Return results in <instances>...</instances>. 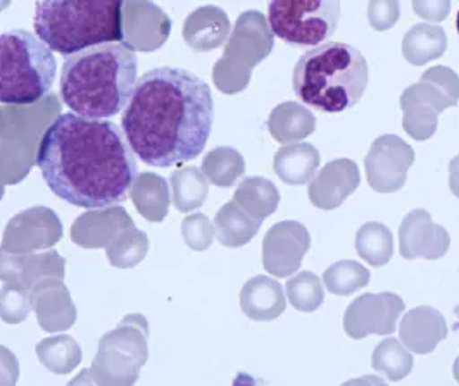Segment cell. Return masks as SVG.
Masks as SVG:
<instances>
[{
	"label": "cell",
	"mask_w": 459,
	"mask_h": 386,
	"mask_svg": "<svg viewBox=\"0 0 459 386\" xmlns=\"http://www.w3.org/2000/svg\"><path fill=\"white\" fill-rule=\"evenodd\" d=\"M268 128L278 143H299L316 130V117L298 102H283L270 114Z\"/></svg>",
	"instance_id": "cb8c5ba5"
},
{
	"label": "cell",
	"mask_w": 459,
	"mask_h": 386,
	"mask_svg": "<svg viewBox=\"0 0 459 386\" xmlns=\"http://www.w3.org/2000/svg\"><path fill=\"white\" fill-rule=\"evenodd\" d=\"M65 259L56 252L13 255L0 250V279L33 290L44 279L65 278Z\"/></svg>",
	"instance_id": "2e32d148"
},
{
	"label": "cell",
	"mask_w": 459,
	"mask_h": 386,
	"mask_svg": "<svg viewBox=\"0 0 459 386\" xmlns=\"http://www.w3.org/2000/svg\"><path fill=\"white\" fill-rule=\"evenodd\" d=\"M39 361L54 374H68L82 363V348L68 335L46 339L37 345Z\"/></svg>",
	"instance_id": "4dcf8cb0"
},
{
	"label": "cell",
	"mask_w": 459,
	"mask_h": 386,
	"mask_svg": "<svg viewBox=\"0 0 459 386\" xmlns=\"http://www.w3.org/2000/svg\"><path fill=\"white\" fill-rule=\"evenodd\" d=\"M322 156L311 143L299 142L280 149L273 159L276 176L287 184H306L313 182L316 169L320 167Z\"/></svg>",
	"instance_id": "603a6c76"
},
{
	"label": "cell",
	"mask_w": 459,
	"mask_h": 386,
	"mask_svg": "<svg viewBox=\"0 0 459 386\" xmlns=\"http://www.w3.org/2000/svg\"><path fill=\"white\" fill-rule=\"evenodd\" d=\"M399 335L408 350L425 356L434 352L440 341L446 340L447 322L434 307L420 305L401 319Z\"/></svg>",
	"instance_id": "ffe728a7"
},
{
	"label": "cell",
	"mask_w": 459,
	"mask_h": 386,
	"mask_svg": "<svg viewBox=\"0 0 459 386\" xmlns=\"http://www.w3.org/2000/svg\"><path fill=\"white\" fill-rule=\"evenodd\" d=\"M138 61L125 42L92 47L65 57L61 97L73 114L106 119L125 111L137 85Z\"/></svg>",
	"instance_id": "3957f363"
},
{
	"label": "cell",
	"mask_w": 459,
	"mask_h": 386,
	"mask_svg": "<svg viewBox=\"0 0 459 386\" xmlns=\"http://www.w3.org/2000/svg\"><path fill=\"white\" fill-rule=\"evenodd\" d=\"M149 250V238L143 231L137 227L126 229L117 235L115 240L108 245V259L111 266L130 270L138 266Z\"/></svg>",
	"instance_id": "e575fe53"
},
{
	"label": "cell",
	"mask_w": 459,
	"mask_h": 386,
	"mask_svg": "<svg viewBox=\"0 0 459 386\" xmlns=\"http://www.w3.org/2000/svg\"><path fill=\"white\" fill-rule=\"evenodd\" d=\"M365 56L344 42H328L300 56L292 73L299 100L325 114L344 113L365 95Z\"/></svg>",
	"instance_id": "277c9868"
},
{
	"label": "cell",
	"mask_w": 459,
	"mask_h": 386,
	"mask_svg": "<svg viewBox=\"0 0 459 386\" xmlns=\"http://www.w3.org/2000/svg\"><path fill=\"white\" fill-rule=\"evenodd\" d=\"M182 235L190 249L203 252L211 247V244L216 236V229L209 221L206 214L197 212V214L185 218L184 223H182Z\"/></svg>",
	"instance_id": "74e56055"
},
{
	"label": "cell",
	"mask_w": 459,
	"mask_h": 386,
	"mask_svg": "<svg viewBox=\"0 0 459 386\" xmlns=\"http://www.w3.org/2000/svg\"><path fill=\"white\" fill-rule=\"evenodd\" d=\"M359 183L361 175L354 160H330L309 183V201L322 210H333L358 190Z\"/></svg>",
	"instance_id": "e0dca14e"
},
{
	"label": "cell",
	"mask_w": 459,
	"mask_h": 386,
	"mask_svg": "<svg viewBox=\"0 0 459 386\" xmlns=\"http://www.w3.org/2000/svg\"><path fill=\"white\" fill-rule=\"evenodd\" d=\"M31 311V292L7 283L0 290V319L7 324H20Z\"/></svg>",
	"instance_id": "8d00e7d4"
},
{
	"label": "cell",
	"mask_w": 459,
	"mask_h": 386,
	"mask_svg": "<svg viewBox=\"0 0 459 386\" xmlns=\"http://www.w3.org/2000/svg\"><path fill=\"white\" fill-rule=\"evenodd\" d=\"M149 324L142 314H130L115 331L104 335L93 359L91 374L99 386H134L147 363Z\"/></svg>",
	"instance_id": "ba28073f"
},
{
	"label": "cell",
	"mask_w": 459,
	"mask_h": 386,
	"mask_svg": "<svg viewBox=\"0 0 459 386\" xmlns=\"http://www.w3.org/2000/svg\"><path fill=\"white\" fill-rule=\"evenodd\" d=\"M63 236V227L56 212L47 207H33L14 216L4 231L0 250L13 255L50 249Z\"/></svg>",
	"instance_id": "7c38bea8"
},
{
	"label": "cell",
	"mask_w": 459,
	"mask_h": 386,
	"mask_svg": "<svg viewBox=\"0 0 459 386\" xmlns=\"http://www.w3.org/2000/svg\"><path fill=\"white\" fill-rule=\"evenodd\" d=\"M403 311V298L391 292L358 296L345 309V333L354 340L369 335H392Z\"/></svg>",
	"instance_id": "4fadbf2b"
},
{
	"label": "cell",
	"mask_w": 459,
	"mask_h": 386,
	"mask_svg": "<svg viewBox=\"0 0 459 386\" xmlns=\"http://www.w3.org/2000/svg\"><path fill=\"white\" fill-rule=\"evenodd\" d=\"M233 202L244 212H247L255 221H261L272 216L280 204V193L275 184L266 178H246L238 184Z\"/></svg>",
	"instance_id": "4316f807"
},
{
	"label": "cell",
	"mask_w": 459,
	"mask_h": 386,
	"mask_svg": "<svg viewBox=\"0 0 459 386\" xmlns=\"http://www.w3.org/2000/svg\"><path fill=\"white\" fill-rule=\"evenodd\" d=\"M337 0H275L268 7V23L278 39L296 47L322 46L339 24Z\"/></svg>",
	"instance_id": "30bf717a"
},
{
	"label": "cell",
	"mask_w": 459,
	"mask_h": 386,
	"mask_svg": "<svg viewBox=\"0 0 459 386\" xmlns=\"http://www.w3.org/2000/svg\"><path fill=\"white\" fill-rule=\"evenodd\" d=\"M285 290L290 304L300 313H313L320 309L325 302L322 279L311 271H302L290 278Z\"/></svg>",
	"instance_id": "d590c367"
},
{
	"label": "cell",
	"mask_w": 459,
	"mask_h": 386,
	"mask_svg": "<svg viewBox=\"0 0 459 386\" xmlns=\"http://www.w3.org/2000/svg\"><path fill=\"white\" fill-rule=\"evenodd\" d=\"M203 171L212 184L229 188L246 173V160L235 149L218 147L207 154Z\"/></svg>",
	"instance_id": "1f68e13d"
},
{
	"label": "cell",
	"mask_w": 459,
	"mask_h": 386,
	"mask_svg": "<svg viewBox=\"0 0 459 386\" xmlns=\"http://www.w3.org/2000/svg\"><path fill=\"white\" fill-rule=\"evenodd\" d=\"M37 166L54 195L93 210L125 202L138 178L135 154L115 123L73 113L47 126Z\"/></svg>",
	"instance_id": "6da1fadb"
},
{
	"label": "cell",
	"mask_w": 459,
	"mask_h": 386,
	"mask_svg": "<svg viewBox=\"0 0 459 386\" xmlns=\"http://www.w3.org/2000/svg\"><path fill=\"white\" fill-rule=\"evenodd\" d=\"M456 28H458V33H459V13H458V18H456Z\"/></svg>",
	"instance_id": "bcb514c9"
},
{
	"label": "cell",
	"mask_w": 459,
	"mask_h": 386,
	"mask_svg": "<svg viewBox=\"0 0 459 386\" xmlns=\"http://www.w3.org/2000/svg\"><path fill=\"white\" fill-rule=\"evenodd\" d=\"M453 374H455V380L459 383V357L455 361V365H453Z\"/></svg>",
	"instance_id": "f6af8a7d"
},
{
	"label": "cell",
	"mask_w": 459,
	"mask_h": 386,
	"mask_svg": "<svg viewBox=\"0 0 459 386\" xmlns=\"http://www.w3.org/2000/svg\"><path fill=\"white\" fill-rule=\"evenodd\" d=\"M229 33V16L216 5H206L194 11L185 21V42L199 52H207L223 46Z\"/></svg>",
	"instance_id": "7402d4cb"
},
{
	"label": "cell",
	"mask_w": 459,
	"mask_h": 386,
	"mask_svg": "<svg viewBox=\"0 0 459 386\" xmlns=\"http://www.w3.org/2000/svg\"><path fill=\"white\" fill-rule=\"evenodd\" d=\"M173 204L180 212L199 209L206 201L209 182L197 167H182L171 175Z\"/></svg>",
	"instance_id": "f546056e"
},
{
	"label": "cell",
	"mask_w": 459,
	"mask_h": 386,
	"mask_svg": "<svg viewBox=\"0 0 459 386\" xmlns=\"http://www.w3.org/2000/svg\"><path fill=\"white\" fill-rule=\"evenodd\" d=\"M31 309H35L39 324L48 333L65 331L76 321V309L63 279L40 281L31 290Z\"/></svg>",
	"instance_id": "d6986e66"
},
{
	"label": "cell",
	"mask_w": 459,
	"mask_h": 386,
	"mask_svg": "<svg viewBox=\"0 0 459 386\" xmlns=\"http://www.w3.org/2000/svg\"><path fill=\"white\" fill-rule=\"evenodd\" d=\"M135 225L125 209H95L76 218L71 227V240L83 249L106 247L126 229Z\"/></svg>",
	"instance_id": "ac0fdd59"
},
{
	"label": "cell",
	"mask_w": 459,
	"mask_h": 386,
	"mask_svg": "<svg viewBox=\"0 0 459 386\" xmlns=\"http://www.w3.org/2000/svg\"><path fill=\"white\" fill-rule=\"evenodd\" d=\"M451 247V236L447 229L432 221V216L425 209L411 210L399 227V250L408 261L427 259L436 261L447 253Z\"/></svg>",
	"instance_id": "9a60e30c"
},
{
	"label": "cell",
	"mask_w": 459,
	"mask_h": 386,
	"mask_svg": "<svg viewBox=\"0 0 459 386\" xmlns=\"http://www.w3.org/2000/svg\"><path fill=\"white\" fill-rule=\"evenodd\" d=\"M132 201L137 207L138 212L151 223H160L169 207V193L168 184L158 175L143 173L138 175L132 188Z\"/></svg>",
	"instance_id": "83f0119b"
},
{
	"label": "cell",
	"mask_w": 459,
	"mask_h": 386,
	"mask_svg": "<svg viewBox=\"0 0 459 386\" xmlns=\"http://www.w3.org/2000/svg\"><path fill=\"white\" fill-rule=\"evenodd\" d=\"M20 378V364L16 356L0 345V386H16Z\"/></svg>",
	"instance_id": "ab89813d"
},
{
	"label": "cell",
	"mask_w": 459,
	"mask_h": 386,
	"mask_svg": "<svg viewBox=\"0 0 459 386\" xmlns=\"http://www.w3.org/2000/svg\"><path fill=\"white\" fill-rule=\"evenodd\" d=\"M358 255L373 268L385 266L394 253L391 229L382 223H367L356 233Z\"/></svg>",
	"instance_id": "f1b7e54d"
},
{
	"label": "cell",
	"mask_w": 459,
	"mask_h": 386,
	"mask_svg": "<svg viewBox=\"0 0 459 386\" xmlns=\"http://www.w3.org/2000/svg\"><path fill=\"white\" fill-rule=\"evenodd\" d=\"M449 186L453 195H456L459 199V156H456L449 164Z\"/></svg>",
	"instance_id": "b9f144b4"
},
{
	"label": "cell",
	"mask_w": 459,
	"mask_h": 386,
	"mask_svg": "<svg viewBox=\"0 0 459 386\" xmlns=\"http://www.w3.org/2000/svg\"><path fill=\"white\" fill-rule=\"evenodd\" d=\"M37 37L50 50L73 56L123 42V4L111 0H46L35 5Z\"/></svg>",
	"instance_id": "5b68a950"
},
{
	"label": "cell",
	"mask_w": 459,
	"mask_h": 386,
	"mask_svg": "<svg viewBox=\"0 0 459 386\" xmlns=\"http://www.w3.org/2000/svg\"><path fill=\"white\" fill-rule=\"evenodd\" d=\"M56 57L52 50L26 30L0 35V102L33 104L54 85Z\"/></svg>",
	"instance_id": "8992f818"
},
{
	"label": "cell",
	"mask_w": 459,
	"mask_h": 386,
	"mask_svg": "<svg viewBox=\"0 0 459 386\" xmlns=\"http://www.w3.org/2000/svg\"><path fill=\"white\" fill-rule=\"evenodd\" d=\"M413 9L418 16L438 23L449 16L451 2H413Z\"/></svg>",
	"instance_id": "60d3db41"
},
{
	"label": "cell",
	"mask_w": 459,
	"mask_h": 386,
	"mask_svg": "<svg viewBox=\"0 0 459 386\" xmlns=\"http://www.w3.org/2000/svg\"><path fill=\"white\" fill-rule=\"evenodd\" d=\"M459 102V76L447 66L427 69L420 83L401 95L403 128L410 137L425 142L437 132L438 114Z\"/></svg>",
	"instance_id": "9c48e42d"
},
{
	"label": "cell",
	"mask_w": 459,
	"mask_h": 386,
	"mask_svg": "<svg viewBox=\"0 0 459 386\" xmlns=\"http://www.w3.org/2000/svg\"><path fill=\"white\" fill-rule=\"evenodd\" d=\"M447 50L446 30L434 24L421 23L413 26L403 40V56L414 66H423L442 57Z\"/></svg>",
	"instance_id": "d4e9b609"
},
{
	"label": "cell",
	"mask_w": 459,
	"mask_h": 386,
	"mask_svg": "<svg viewBox=\"0 0 459 386\" xmlns=\"http://www.w3.org/2000/svg\"><path fill=\"white\" fill-rule=\"evenodd\" d=\"M214 121V100L204 80L178 68H156L138 78L121 126L134 154L152 167L199 158Z\"/></svg>",
	"instance_id": "7a4b0ae2"
},
{
	"label": "cell",
	"mask_w": 459,
	"mask_h": 386,
	"mask_svg": "<svg viewBox=\"0 0 459 386\" xmlns=\"http://www.w3.org/2000/svg\"><path fill=\"white\" fill-rule=\"evenodd\" d=\"M68 386H93L92 374L91 369H82L80 374H76Z\"/></svg>",
	"instance_id": "ee69618b"
},
{
	"label": "cell",
	"mask_w": 459,
	"mask_h": 386,
	"mask_svg": "<svg viewBox=\"0 0 459 386\" xmlns=\"http://www.w3.org/2000/svg\"><path fill=\"white\" fill-rule=\"evenodd\" d=\"M341 386H389L382 378L378 376H373V374H368L363 378H356V380H349L345 382L344 385Z\"/></svg>",
	"instance_id": "7bdbcfd3"
},
{
	"label": "cell",
	"mask_w": 459,
	"mask_h": 386,
	"mask_svg": "<svg viewBox=\"0 0 459 386\" xmlns=\"http://www.w3.org/2000/svg\"><path fill=\"white\" fill-rule=\"evenodd\" d=\"M261 227V221L253 219L233 201L223 205L214 219L216 238L221 245L230 249H238L249 244Z\"/></svg>",
	"instance_id": "484cf974"
},
{
	"label": "cell",
	"mask_w": 459,
	"mask_h": 386,
	"mask_svg": "<svg viewBox=\"0 0 459 386\" xmlns=\"http://www.w3.org/2000/svg\"><path fill=\"white\" fill-rule=\"evenodd\" d=\"M309 247L311 236L302 223H276L268 229L263 240V266L276 278H289L300 268Z\"/></svg>",
	"instance_id": "5bb4252c"
},
{
	"label": "cell",
	"mask_w": 459,
	"mask_h": 386,
	"mask_svg": "<svg viewBox=\"0 0 459 386\" xmlns=\"http://www.w3.org/2000/svg\"><path fill=\"white\" fill-rule=\"evenodd\" d=\"M325 287L333 296H347L369 283V271L356 261H339L323 274Z\"/></svg>",
	"instance_id": "836d02e7"
},
{
	"label": "cell",
	"mask_w": 459,
	"mask_h": 386,
	"mask_svg": "<svg viewBox=\"0 0 459 386\" xmlns=\"http://www.w3.org/2000/svg\"><path fill=\"white\" fill-rule=\"evenodd\" d=\"M285 307V292L273 278L255 276L240 292V309L253 321H273L283 314Z\"/></svg>",
	"instance_id": "44dd1931"
},
{
	"label": "cell",
	"mask_w": 459,
	"mask_h": 386,
	"mask_svg": "<svg viewBox=\"0 0 459 386\" xmlns=\"http://www.w3.org/2000/svg\"><path fill=\"white\" fill-rule=\"evenodd\" d=\"M371 365L377 373L385 374L391 382H401L413 369V356L401 341L391 337L377 345L371 356Z\"/></svg>",
	"instance_id": "d6a6232c"
},
{
	"label": "cell",
	"mask_w": 459,
	"mask_h": 386,
	"mask_svg": "<svg viewBox=\"0 0 459 386\" xmlns=\"http://www.w3.org/2000/svg\"><path fill=\"white\" fill-rule=\"evenodd\" d=\"M275 44L266 16L259 11H246L238 16L223 57L214 64L212 80L218 90L238 93L251 81L254 66L264 61Z\"/></svg>",
	"instance_id": "52a82bcc"
},
{
	"label": "cell",
	"mask_w": 459,
	"mask_h": 386,
	"mask_svg": "<svg viewBox=\"0 0 459 386\" xmlns=\"http://www.w3.org/2000/svg\"><path fill=\"white\" fill-rule=\"evenodd\" d=\"M413 162L411 145L397 135H382L371 143L365 159L368 183L378 193H394L404 186Z\"/></svg>",
	"instance_id": "8fae6325"
},
{
	"label": "cell",
	"mask_w": 459,
	"mask_h": 386,
	"mask_svg": "<svg viewBox=\"0 0 459 386\" xmlns=\"http://www.w3.org/2000/svg\"><path fill=\"white\" fill-rule=\"evenodd\" d=\"M399 13V2L394 0H380L368 4V20L377 31H385L397 23Z\"/></svg>",
	"instance_id": "f35d334b"
}]
</instances>
